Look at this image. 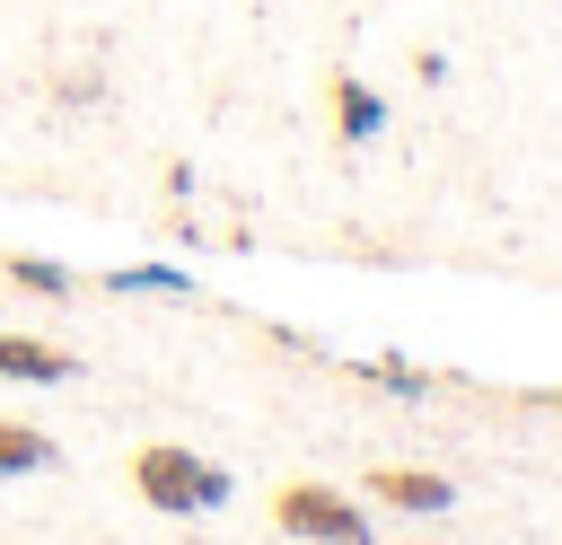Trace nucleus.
Segmentation results:
<instances>
[{"label": "nucleus", "mask_w": 562, "mask_h": 545, "mask_svg": "<svg viewBox=\"0 0 562 545\" xmlns=\"http://www.w3.org/2000/svg\"><path fill=\"white\" fill-rule=\"evenodd\" d=\"M132 483H140L149 510H211V501H228V475L211 457H193V448H167V440H149L132 457Z\"/></svg>", "instance_id": "obj_1"}, {"label": "nucleus", "mask_w": 562, "mask_h": 545, "mask_svg": "<svg viewBox=\"0 0 562 545\" xmlns=\"http://www.w3.org/2000/svg\"><path fill=\"white\" fill-rule=\"evenodd\" d=\"M272 527H281V536H307V545H369L360 501H342V492H325V483H281V492H272Z\"/></svg>", "instance_id": "obj_2"}, {"label": "nucleus", "mask_w": 562, "mask_h": 545, "mask_svg": "<svg viewBox=\"0 0 562 545\" xmlns=\"http://www.w3.org/2000/svg\"><path fill=\"white\" fill-rule=\"evenodd\" d=\"M369 492L395 510H448V475H413V466H369Z\"/></svg>", "instance_id": "obj_3"}, {"label": "nucleus", "mask_w": 562, "mask_h": 545, "mask_svg": "<svg viewBox=\"0 0 562 545\" xmlns=\"http://www.w3.org/2000/svg\"><path fill=\"white\" fill-rule=\"evenodd\" d=\"M79 360L61 343H35V334H0V378H70Z\"/></svg>", "instance_id": "obj_4"}, {"label": "nucleus", "mask_w": 562, "mask_h": 545, "mask_svg": "<svg viewBox=\"0 0 562 545\" xmlns=\"http://www.w3.org/2000/svg\"><path fill=\"white\" fill-rule=\"evenodd\" d=\"M35 466H53V440L35 422H9L0 413V475H35Z\"/></svg>", "instance_id": "obj_5"}, {"label": "nucleus", "mask_w": 562, "mask_h": 545, "mask_svg": "<svg viewBox=\"0 0 562 545\" xmlns=\"http://www.w3.org/2000/svg\"><path fill=\"white\" fill-rule=\"evenodd\" d=\"M334 123H342V141H369V132L386 123V105H378L360 79H334Z\"/></svg>", "instance_id": "obj_6"}, {"label": "nucleus", "mask_w": 562, "mask_h": 545, "mask_svg": "<svg viewBox=\"0 0 562 545\" xmlns=\"http://www.w3.org/2000/svg\"><path fill=\"white\" fill-rule=\"evenodd\" d=\"M9 281H18V290H44V299L70 290V272H61V264H35V255H9Z\"/></svg>", "instance_id": "obj_7"}]
</instances>
